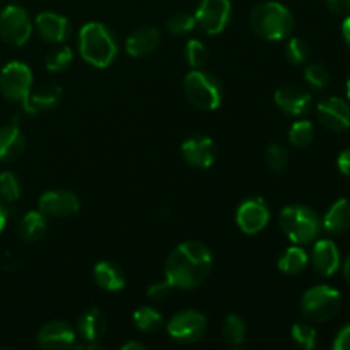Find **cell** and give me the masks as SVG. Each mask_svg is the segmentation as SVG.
<instances>
[{
    "mask_svg": "<svg viewBox=\"0 0 350 350\" xmlns=\"http://www.w3.org/2000/svg\"><path fill=\"white\" fill-rule=\"evenodd\" d=\"M38 344L46 350L70 349L75 344V332L65 321H48L38 332Z\"/></svg>",
    "mask_w": 350,
    "mask_h": 350,
    "instance_id": "16",
    "label": "cell"
},
{
    "mask_svg": "<svg viewBox=\"0 0 350 350\" xmlns=\"http://www.w3.org/2000/svg\"><path fill=\"white\" fill-rule=\"evenodd\" d=\"M275 105L279 106L286 115L301 116L310 109L311 94L306 89L299 88V85H284V88L277 89Z\"/></svg>",
    "mask_w": 350,
    "mask_h": 350,
    "instance_id": "17",
    "label": "cell"
},
{
    "mask_svg": "<svg viewBox=\"0 0 350 350\" xmlns=\"http://www.w3.org/2000/svg\"><path fill=\"white\" fill-rule=\"evenodd\" d=\"M318 120L325 129L342 132L350 126V106L340 98H328L318 105Z\"/></svg>",
    "mask_w": 350,
    "mask_h": 350,
    "instance_id": "15",
    "label": "cell"
},
{
    "mask_svg": "<svg viewBox=\"0 0 350 350\" xmlns=\"http://www.w3.org/2000/svg\"><path fill=\"white\" fill-rule=\"evenodd\" d=\"M222 337H224L226 344L238 347L245 342L246 337V325L238 314H229L226 318L224 325H222Z\"/></svg>",
    "mask_w": 350,
    "mask_h": 350,
    "instance_id": "27",
    "label": "cell"
},
{
    "mask_svg": "<svg viewBox=\"0 0 350 350\" xmlns=\"http://www.w3.org/2000/svg\"><path fill=\"white\" fill-rule=\"evenodd\" d=\"M181 154H183V159L190 166L200 167V170L211 167L215 163V157H217L214 142L205 135H195L188 139L187 142H183Z\"/></svg>",
    "mask_w": 350,
    "mask_h": 350,
    "instance_id": "14",
    "label": "cell"
},
{
    "mask_svg": "<svg viewBox=\"0 0 350 350\" xmlns=\"http://www.w3.org/2000/svg\"><path fill=\"white\" fill-rule=\"evenodd\" d=\"M142 344H139V342H126L125 345H123V350H144Z\"/></svg>",
    "mask_w": 350,
    "mask_h": 350,
    "instance_id": "44",
    "label": "cell"
},
{
    "mask_svg": "<svg viewBox=\"0 0 350 350\" xmlns=\"http://www.w3.org/2000/svg\"><path fill=\"white\" fill-rule=\"evenodd\" d=\"M81 208L77 195L68 190H51L41 195L40 211L46 217H68Z\"/></svg>",
    "mask_w": 350,
    "mask_h": 350,
    "instance_id": "13",
    "label": "cell"
},
{
    "mask_svg": "<svg viewBox=\"0 0 350 350\" xmlns=\"http://www.w3.org/2000/svg\"><path fill=\"white\" fill-rule=\"evenodd\" d=\"M36 29L48 43H62L70 34V24L67 17L57 12H41L36 16Z\"/></svg>",
    "mask_w": 350,
    "mask_h": 350,
    "instance_id": "18",
    "label": "cell"
},
{
    "mask_svg": "<svg viewBox=\"0 0 350 350\" xmlns=\"http://www.w3.org/2000/svg\"><path fill=\"white\" fill-rule=\"evenodd\" d=\"M72 60H74V53H72L70 48L60 46L55 48V50L48 51L46 58H44V65L50 72H64L70 67Z\"/></svg>",
    "mask_w": 350,
    "mask_h": 350,
    "instance_id": "29",
    "label": "cell"
},
{
    "mask_svg": "<svg viewBox=\"0 0 350 350\" xmlns=\"http://www.w3.org/2000/svg\"><path fill=\"white\" fill-rule=\"evenodd\" d=\"M347 94H349V99H350V75H349V79H347Z\"/></svg>",
    "mask_w": 350,
    "mask_h": 350,
    "instance_id": "46",
    "label": "cell"
},
{
    "mask_svg": "<svg viewBox=\"0 0 350 350\" xmlns=\"http://www.w3.org/2000/svg\"><path fill=\"white\" fill-rule=\"evenodd\" d=\"M207 330V318L198 311H181L167 323V334L178 344H195Z\"/></svg>",
    "mask_w": 350,
    "mask_h": 350,
    "instance_id": "9",
    "label": "cell"
},
{
    "mask_svg": "<svg viewBox=\"0 0 350 350\" xmlns=\"http://www.w3.org/2000/svg\"><path fill=\"white\" fill-rule=\"evenodd\" d=\"M293 340L304 350H311L317 345V330L308 323H296L291 330Z\"/></svg>",
    "mask_w": 350,
    "mask_h": 350,
    "instance_id": "34",
    "label": "cell"
},
{
    "mask_svg": "<svg viewBox=\"0 0 350 350\" xmlns=\"http://www.w3.org/2000/svg\"><path fill=\"white\" fill-rule=\"evenodd\" d=\"M314 139V126L311 122L306 120H301L296 122L289 130V140L293 146L296 147H308L311 146Z\"/></svg>",
    "mask_w": 350,
    "mask_h": 350,
    "instance_id": "30",
    "label": "cell"
},
{
    "mask_svg": "<svg viewBox=\"0 0 350 350\" xmlns=\"http://www.w3.org/2000/svg\"><path fill=\"white\" fill-rule=\"evenodd\" d=\"M5 224H7V208L3 207V204L0 202V232L3 231Z\"/></svg>",
    "mask_w": 350,
    "mask_h": 350,
    "instance_id": "42",
    "label": "cell"
},
{
    "mask_svg": "<svg viewBox=\"0 0 350 350\" xmlns=\"http://www.w3.org/2000/svg\"><path fill=\"white\" fill-rule=\"evenodd\" d=\"M187 99L198 109L212 111L221 106L222 88L217 77L202 68H195L185 77L183 82Z\"/></svg>",
    "mask_w": 350,
    "mask_h": 350,
    "instance_id": "5",
    "label": "cell"
},
{
    "mask_svg": "<svg viewBox=\"0 0 350 350\" xmlns=\"http://www.w3.org/2000/svg\"><path fill=\"white\" fill-rule=\"evenodd\" d=\"M308 265V255L303 248L299 246H293V248H287L286 252L280 255L277 267H279L280 272L287 273V275H297V273L303 272Z\"/></svg>",
    "mask_w": 350,
    "mask_h": 350,
    "instance_id": "26",
    "label": "cell"
},
{
    "mask_svg": "<svg viewBox=\"0 0 350 350\" xmlns=\"http://www.w3.org/2000/svg\"><path fill=\"white\" fill-rule=\"evenodd\" d=\"M171 289H173V287L170 286V282L164 280V282L152 284V286L147 289V294H149V297H152V299H164V297L170 294Z\"/></svg>",
    "mask_w": 350,
    "mask_h": 350,
    "instance_id": "38",
    "label": "cell"
},
{
    "mask_svg": "<svg viewBox=\"0 0 350 350\" xmlns=\"http://www.w3.org/2000/svg\"><path fill=\"white\" fill-rule=\"evenodd\" d=\"M327 3L334 14L350 12V0H327Z\"/></svg>",
    "mask_w": 350,
    "mask_h": 350,
    "instance_id": "40",
    "label": "cell"
},
{
    "mask_svg": "<svg viewBox=\"0 0 350 350\" xmlns=\"http://www.w3.org/2000/svg\"><path fill=\"white\" fill-rule=\"evenodd\" d=\"M19 234L24 241L36 243L46 234V215L41 211H31L21 219Z\"/></svg>",
    "mask_w": 350,
    "mask_h": 350,
    "instance_id": "25",
    "label": "cell"
},
{
    "mask_svg": "<svg viewBox=\"0 0 350 350\" xmlns=\"http://www.w3.org/2000/svg\"><path fill=\"white\" fill-rule=\"evenodd\" d=\"M311 262H313V267L317 269L318 273L330 277L340 269V252H338L337 245L334 241L321 239L314 245Z\"/></svg>",
    "mask_w": 350,
    "mask_h": 350,
    "instance_id": "19",
    "label": "cell"
},
{
    "mask_svg": "<svg viewBox=\"0 0 350 350\" xmlns=\"http://www.w3.org/2000/svg\"><path fill=\"white\" fill-rule=\"evenodd\" d=\"M306 82L314 89H325L330 82V74L321 64H310L304 70Z\"/></svg>",
    "mask_w": 350,
    "mask_h": 350,
    "instance_id": "37",
    "label": "cell"
},
{
    "mask_svg": "<svg viewBox=\"0 0 350 350\" xmlns=\"http://www.w3.org/2000/svg\"><path fill=\"white\" fill-rule=\"evenodd\" d=\"M212 270L211 250L200 241H185L167 256L164 275L171 287L197 289L207 280Z\"/></svg>",
    "mask_w": 350,
    "mask_h": 350,
    "instance_id": "1",
    "label": "cell"
},
{
    "mask_svg": "<svg viewBox=\"0 0 350 350\" xmlns=\"http://www.w3.org/2000/svg\"><path fill=\"white\" fill-rule=\"evenodd\" d=\"M195 26H197V19L188 12H176L167 21V29L174 36H183V34L190 33Z\"/></svg>",
    "mask_w": 350,
    "mask_h": 350,
    "instance_id": "33",
    "label": "cell"
},
{
    "mask_svg": "<svg viewBox=\"0 0 350 350\" xmlns=\"http://www.w3.org/2000/svg\"><path fill=\"white\" fill-rule=\"evenodd\" d=\"M342 31H344V38H345V41H347L349 46H350V16L347 17V19H345Z\"/></svg>",
    "mask_w": 350,
    "mask_h": 350,
    "instance_id": "43",
    "label": "cell"
},
{
    "mask_svg": "<svg viewBox=\"0 0 350 350\" xmlns=\"http://www.w3.org/2000/svg\"><path fill=\"white\" fill-rule=\"evenodd\" d=\"M33 88V72L23 62H9L0 70V92L9 101H23Z\"/></svg>",
    "mask_w": 350,
    "mask_h": 350,
    "instance_id": "8",
    "label": "cell"
},
{
    "mask_svg": "<svg viewBox=\"0 0 350 350\" xmlns=\"http://www.w3.org/2000/svg\"><path fill=\"white\" fill-rule=\"evenodd\" d=\"M133 323L139 328L140 332H146V334H152L157 332L163 325V317L157 313L154 308H139V310L133 313Z\"/></svg>",
    "mask_w": 350,
    "mask_h": 350,
    "instance_id": "28",
    "label": "cell"
},
{
    "mask_svg": "<svg viewBox=\"0 0 350 350\" xmlns=\"http://www.w3.org/2000/svg\"><path fill=\"white\" fill-rule=\"evenodd\" d=\"M62 88L57 82H43L36 88H31L26 98L23 99V108L27 115H40L57 108L62 101Z\"/></svg>",
    "mask_w": 350,
    "mask_h": 350,
    "instance_id": "12",
    "label": "cell"
},
{
    "mask_svg": "<svg viewBox=\"0 0 350 350\" xmlns=\"http://www.w3.org/2000/svg\"><path fill=\"white\" fill-rule=\"evenodd\" d=\"M338 170L345 174V176H350V149L342 150L340 156H338Z\"/></svg>",
    "mask_w": 350,
    "mask_h": 350,
    "instance_id": "41",
    "label": "cell"
},
{
    "mask_svg": "<svg viewBox=\"0 0 350 350\" xmlns=\"http://www.w3.org/2000/svg\"><path fill=\"white\" fill-rule=\"evenodd\" d=\"M207 46L198 40H190L185 46V57H187L188 65L193 68H200L207 60Z\"/></svg>",
    "mask_w": 350,
    "mask_h": 350,
    "instance_id": "36",
    "label": "cell"
},
{
    "mask_svg": "<svg viewBox=\"0 0 350 350\" xmlns=\"http://www.w3.org/2000/svg\"><path fill=\"white\" fill-rule=\"evenodd\" d=\"M81 57L96 68H106L115 62L118 44L111 31L101 23H88L79 34Z\"/></svg>",
    "mask_w": 350,
    "mask_h": 350,
    "instance_id": "2",
    "label": "cell"
},
{
    "mask_svg": "<svg viewBox=\"0 0 350 350\" xmlns=\"http://www.w3.org/2000/svg\"><path fill=\"white\" fill-rule=\"evenodd\" d=\"M26 149V139L21 132L17 120L0 129V161L9 163L17 159Z\"/></svg>",
    "mask_w": 350,
    "mask_h": 350,
    "instance_id": "20",
    "label": "cell"
},
{
    "mask_svg": "<svg viewBox=\"0 0 350 350\" xmlns=\"http://www.w3.org/2000/svg\"><path fill=\"white\" fill-rule=\"evenodd\" d=\"M161 43V34L156 27L152 26H144L140 29L133 31L126 40V53L130 57H144L149 55L159 46Z\"/></svg>",
    "mask_w": 350,
    "mask_h": 350,
    "instance_id": "21",
    "label": "cell"
},
{
    "mask_svg": "<svg viewBox=\"0 0 350 350\" xmlns=\"http://www.w3.org/2000/svg\"><path fill=\"white\" fill-rule=\"evenodd\" d=\"M250 26L256 36L267 41H279L293 33L294 17L282 3L262 2L250 14Z\"/></svg>",
    "mask_w": 350,
    "mask_h": 350,
    "instance_id": "3",
    "label": "cell"
},
{
    "mask_svg": "<svg viewBox=\"0 0 350 350\" xmlns=\"http://www.w3.org/2000/svg\"><path fill=\"white\" fill-rule=\"evenodd\" d=\"M286 58L293 65L304 64L310 58V44L301 38H293L286 46Z\"/></svg>",
    "mask_w": 350,
    "mask_h": 350,
    "instance_id": "35",
    "label": "cell"
},
{
    "mask_svg": "<svg viewBox=\"0 0 350 350\" xmlns=\"http://www.w3.org/2000/svg\"><path fill=\"white\" fill-rule=\"evenodd\" d=\"M79 335L85 342H98L106 332V317L99 310H88L77 321Z\"/></svg>",
    "mask_w": 350,
    "mask_h": 350,
    "instance_id": "23",
    "label": "cell"
},
{
    "mask_svg": "<svg viewBox=\"0 0 350 350\" xmlns=\"http://www.w3.org/2000/svg\"><path fill=\"white\" fill-rule=\"evenodd\" d=\"M33 23L26 10L19 5H7L0 10V38L5 43L21 46L29 40Z\"/></svg>",
    "mask_w": 350,
    "mask_h": 350,
    "instance_id": "7",
    "label": "cell"
},
{
    "mask_svg": "<svg viewBox=\"0 0 350 350\" xmlns=\"http://www.w3.org/2000/svg\"><path fill=\"white\" fill-rule=\"evenodd\" d=\"M342 308L340 293L328 286H317L306 291L301 299V310L311 321H328L338 314Z\"/></svg>",
    "mask_w": 350,
    "mask_h": 350,
    "instance_id": "6",
    "label": "cell"
},
{
    "mask_svg": "<svg viewBox=\"0 0 350 350\" xmlns=\"http://www.w3.org/2000/svg\"><path fill=\"white\" fill-rule=\"evenodd\" d=\"M334 349L350 350V325H347V327H344L340 332H338L337 338H335L334 342Z\"/></svg>",
    "mask_w": 350,
    "mask_h": 350,
    "instance_id": "39",
    "label": "cell"
},
{
    "mask_svg": "<svg viewBox=\"0 0 350 350\" xmlns=\"http://www.w3.org/2000/svg\"><path fill=\"white\" fill-rule=\"evenodd\" d=\"M92 277L101 289L109 291V293H116L125 287V275H123L122 269L111 262L96 263Z\"/></svg>",
    "mask_w": 350,
    "mask_h": 350,
    "instance_id": "22",
    "label": "cell"
},
{
    "mask_svg": "<svg viewBox=\"0 0 350 350\" xmlns=\"http://www.w3.org/2000/svg\"><path fill=\"white\" fill-rule=\"evenodd\" d=\"M265 163L269 170L273 171V173H284L287 163H289V154H287L286 147L280 146V144H272L265 152Z\"/></svg>",
    "mask_w": 350,
    "mask_h": 350,
    "instance_id": "31",
    "label": "cell"
},
{
    "mask_svg": "<svg viewBox=\"0 0 350 350\" xmlns=\"http://www.w3.org/2000/svg\"><path fill=\"white\" fill-rule=\"evenodd\" d=\"M344 277H345V280L350 284V255L347 256V260H345V263H344Z\"/></svg>",
    "mask_w": 350,
    "mask_h": 350,
    "instance_id": "45",
    "label": "cell"
},
{
    "mask_svg": "<svg viewBox=\"0 0 350 350\" xmlns=\"http://www.w3.org/2000/svg\"><path fill=\"white\" fill-rule=\"evenodd\" d=\"M269 221L270 211L263 198H248L236 212V224L245 234H256L263 231Z\"/></svg>",
    "mask_w": 350,
    "mask_h": 350,
    "instance_id": "11",
    "label": "cell"
},
{
    "mask_svg": "<svg viewBox=\"0 0 350 350\" xmlns=\"http://www.w3.org/2000/svg\"><path fill=\"white\" fill-rule=\"evenodd\" d=\"M0 197L5 202H16L21 197V181L10 171L0 173Z\"/></svg>",
    "mask_w": 350,
    "mask_h": 350,
    "instance_id": "32",
    "label": "cell"
},
{
    "mask_svg": "<svg viewBox=\"0 0 350 350\" xmlns=\"http://www.w3.org/2000/svg\"><path fill=\"white\" fill-rule=\"evenodd\" d=\"M195 19L207 34L222 33L231 19V2L229 0H202L195 12Z\"/></svg>",
    "mask_w": 350,
    "mask_h": 350,
    "instance_id": "10",
    "label": "cell"
},
{
    "mask_svg": "<svg viewBox=\"0 0 350 350\" xmlns=\"http://www.w3.org/2000/svg\"><path fill=\"white\" fill-rule=\"evenodd\" d=\"M323 228L327 231L340 234L350 229V202L347 198H340L335 202L328 212L325 214L323 219Z\"/></svg>",
    "mask_w": 350,
    "mask_h": 350,
    "instance_id": "24",
    "label": "cell"
},
{
    "mask_svg": "<svg viewBox=\"0 0 350 350\" xmlns=\"http://www.w3.org/2000/svg\"><path fill=\"white\" fill-rule=\"evenodd\" d=\"M280 228L293 243L308 245L320 234L321 221L306 205H289L280 212Z\"/></svg>",
    "mask_w": 350,
    "mask_h": 350,
    "instance_id": "4",
    "label": "cell"
}]
</instances>
